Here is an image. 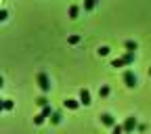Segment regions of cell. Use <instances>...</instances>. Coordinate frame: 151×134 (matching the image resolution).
<instances>
[{
	"label": "cell",
	"mask_w": 151,
	"mask_h": 134,
	"mask_svg": "<svg viewBox=\"0 0 151 134\" xmlns=\"http://www.w3.org/2000/svg\"><path fill=\"white\" fill-rule=\"evenodd\" d=\"M132 61H134V52H126L124 57H120V59H113V61H111V67H122V65H130Z\"/></svg>",
	"instance_id": "6da1fadb"
},
{
	"label": "cell",
	"mask_w": 151,
	"mask_h": 134,
	"mask_svg": "<svg viewBox=\"0 0 151 134\" xmlns=\"http://www.w3.org/2000/svg\"><path fill=\"white\" fill-rule=\"evenodd\" d=\"M36 82H38V86H40L42 92H48L50 90V80H48V75L44 71H40V73L36 75Z\"/></svg>",
	"instance_id": "7a4b0ae2"
},
{
	"label": "cell",
	"mask_w": 151,
	"mask_h": 134,
	"mask_svg": "<svg viewBox=\"0 0 151 134\" xmlns=\"http://www.w3.org/2000/svg\"><path fill=\"white\" fill-rule=\"evenodd\" d=\"M124 84H126L128 88H134V86H137V75H134V71H132V69H126V71H124Z\"/></svg>",
	"instance_id": "3957f363"
},
{
	"label": "cell",
	"mask_w": 151,
	"mask_h": 134,
	"mask_svg": "<svg viewBox=\"0 0 151 134\" xmlns=\"http://www.w3.org/2000/svg\"><path fill=\"white\" fill-rule=\"evenodd\" d=\"M134 128H139L137 118H134V115H132V118H126V122H124V132H132Z\"/></svg>",
	"instance_id": "277c9868"
},
{
	"label": "cell",
	"mask_w": 151,
	"mask_h": 134,
	"mask_svg": "<svg viewBox=\"0 0 151 134\" xmlns=\"http://www.w3.org/2000/svg\"><path fill=\"white\" fill-rule=\"evenodd\" d=\"M78 101H80V105H90V103H92V101H90V92H88L86 88L80 90V99H78Z\"/></svg>",
	"instance_id": "5b68a950"
},
{
	"label": "cell",
	"mask_w": 151,
	"mask_h": 134,
	"mask_svg": "<svg viewBox=\"0 0 151 134\" xmlns=\"http://www.w3.org/2000/svg\"><path fill=\"white\" fill-rule=\"evenodd\" d=\"M101 122L105 124V126H116V120H113V115H111V113H103V115H101Z\"/></svg>",
	"instance_id": "8992f818"
},
{
	"label": "cell",
	"mask_w": 151,
	"mask_h": 134,
	"mask_svg": "<svg viewBox=\"0 0 151 134\" xmlns=\"http://www.w3.org/2000/svg\"><path fill=\"white\" fill-rule=\"evenodd\" d=\"M63 105H65L67 109H71V111H76V109H78V107H80V101H76V99H65V101H63Z\"/></svg>",
	"instance_id": "52a82bcc"
},
{
	"label": "cell",
	"mask_w": 151,
	"mask_h": 134,
	"mask_svg": "<svg viewBox=\"0 0 151 134\" xmlns=\"http://www.w3.org/2000/svg\"><path fill=\"white\" fill-rule=\"evenodd\" d=\"M124 46H126V50H128V52H137V48H139V44H137L134 40H128Z\"/></svg>",
	"instance_id": "ba28073f"
},
{
	"label": "cell",
	"mask_w": 151,
	"mask_h": 134,
	"mask_svg": "<svg viewBox=\"0 0 151 134\" xmlns=\"http://www.w3.org/2000/svg\"><path fill=\"white\" fill-rule=\"evenodd\" d=\"M78 13H80V6H78V4H71V6H69V17H71V19L78 17Z\"/></svg>",
	"instance_id": "9c48e42d"
},
{
	"label": "cell",
	"mask_w": 151,
	"mask_h": 134,
	"mask_svg": "<svg viewBox=\"0 0 151 134\" xmlns=\"http://www.w3.org/2000/svg\"><path fill=\"white\" fill-rule=\"evenodd\" d=\"M36 105L44 109V107H48V99H46V97H38V99H36Z\"/></svg>",
	"instance_id": "30bf717a"
},
{
	"label": "cell",
	"mask_w": 151,
	"mask_h": 134,
	"mask_svg": "<svg viewBox=\"0 0 151 134\" xmlns=\"http://www.w3.org/2000/svg\"><path fill=\"white\" fill-rule=\"evenodd\" d=\"M111 134H124V124H116L111 128Z\"/></svg>",
	"instance_id": "8fae6325"
},
{
	"label": "cell",
	"mask_w": 151,
	"mask_h": 134,
	"mask_svg": "<svg viewBox=\"0 0 151 134\" xmlns=\"http://www.w3.org/2000/svg\"><path fill=\"white\" fill-rule=\"evenodd\" d=\"M99 97H101V99L109 97V86H101V88H99Z\"/></svg>",
	"instance_id": "7c38bea8"
},
{
	"label": "cell",
	"mask_w": 151,
	"mask_h": 134,
	"mask_svg": "<svg viewBox=\"0 0 151 134\" xmlns=\"http://www.w3.org/2000/svg\"><path fill=\"white\" fill-rule=\"evenodd\" d=\"M44 120H46V118L42 115V113H38V115H34V124H36V126H40V124H44Z\"/></svg>",
	"instance_id": "4fadbf2b"
},
{
	"label": "cell",
	"mask_w": 151,
	"mask_h": 134,
	"mask_svg": "<svg viewBox=\"0 0 151 134\" xmlns=\"http://www.w3.org/2000/svg\"><path fill=\"white\" fill-rule=\"evenodd\" d=\"M40 113H42L44 118H52V113H55V111H52V109H50V105H48V107H44V109H42Z\"/></svg>",
	"instance_id": "5bb4252c"
},
{
	"label": "cell",
	"mask_w": 151,
	"mask_h": 134,
	"mask_svg": "<svg viewBox=\"0 0 151 134\" xmlns=\"http://www.w3.org/2000/svg\"><path fill=\"white\" fill-rule=\"evenodd\" d=\"M61 113H52V118H50V124H61Z\"/></svg>",
	"instance_id": "9a60e30c"
},
{
	"label": "cell",
	"mask_w": 151,
	"mask_h": 134,
	"mask_svg": "<svg viewBox=\"0 0 151 134\" xmlns=\"http://www.w3.org/2000/svg\"><path fill=\"white\" fill-rule=\"evenodd\" d=\"M78 42H80V36H78V34L69 36V44H78Z\"/></svg>",
	"instance_id": "2e32d148"
},
{
	"label": "cell",
	"mask_w": 151,
	"mask_h": 134,
	"mask_svg": "<svg viewBox=\"0 0 151 134\" xmlns=\"http://www.w3.org/2000/svg\"><path fill=\"white\" fill-rule=\"evenodd\" d=\"M2 107H4V111H11V109H13V101H9V99H6V101L2 103Z\"/></svg>",
	"instance_id": "e0dca14e"
},
{
	"label": "cell",
	"mask_w": 151,
	"mask_h": 134,
	"mask_svg": "<svg viewBox=\"0 0 151 134\" xmlns=\"http://www.w3.org/2000/svg\"><path fill=\"white\" fill-rule=\"evenodd\" d=\"M84 9H86V11H92V9H94V2H92V0H88V2H84Z\"/></svg>",
	"instance_id": "ac0fdd59"
},
{
	"label": "cell",
	"mask_w": 151,
	"mask_h": 134,
	"mask_svg": "<svg viewBox=\"0 0 151 134\" xmlns=\"http://www.w3.org/2000/svg\"><path fill=\"white\" fill-rule=\"evenodd\" d=\"M107 52H109V48H107V46H101V48H99V54H101V57H105Z\"/></svg>",
	"instance_id": "d6986e66"
},
{
	"label": "cell",
	"mask_w": 151,
	"mask_h": 134,
	"mask_svg": "<svg viewBox=\"0 0 151 134\" xmlns=\"http://www.w3.org/2000/svg\"><path fill=\"white\" fill-rule=\"evenodd\" d=\"M4 19H6V11L2 9V11H0V21H4Z\"/></svg>",
	"instance_id": "ffe728a7"
},
{
	"label": "cell",
	"mask_w": 151,
	"mask_h": 134,
	"mask_svg": "<svg viewBox=\"0 0 151 134\" xmlns=\"http://www.w3.org/2000/svg\"><path fill=\"white\" fill-rule=\"evenodd\" d=\"M149 75H151V69H149Z\"/></svg>",
	"instance_id": "44dd1931"
}]
</instances>
